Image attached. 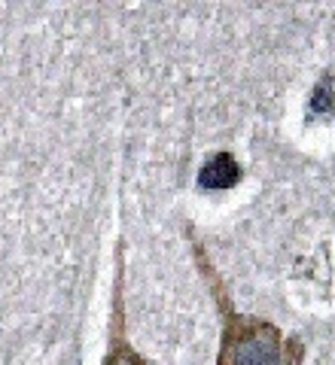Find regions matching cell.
<instances>
[{"mask_svg": "<svg viewBox=\"0 0 335 365\" xmlns=\"http://www.w3.org/2000/svg\"><path fill=\"white\" fill-rule=\"evenodd\" d=\"M192 256L207 289H211L219 319H223L216 365H302L305 362L308 347L299 335H284L271 319L235 311L223 277L216 274V268L211 265V259H207L204 247L199 241H192Z\"/></svg>", "mask_w": 335, "mask_h": 365, "instance_id": "6da1fadb", "label": "cell"}, {"mask_svg": "<svg viewBox=\"0 0 335 365\" xmlns=\"http://www.w3.org/2000/svg\"><path fill=\"white\" fill-rule=\"evenodd\" d=\"M125 271H122V244L116 247V292H113V317H110V341L107 353H104L101 365H156L146 359L129 341V329H125V295H122Z\"/></svg>", "mask_w": 335, "mask_h": 365, "instance_id": "7a4b0ae2", "label": "cell"}, {"mask_svg": "<svg viewBox=\"0 0 335 365\" xmlns=\"http://www.w3.org/2000/svg\"><path fill=\"white\" fill-rule=\"evenodd\" d=\"M244 177V170L229 153H219L199 170V186L201 189H232Z\"/></svg>", "mask_w": 335, "mask_h": 365, "instance_id": "3957f363", "label": "cell"}]
</instances>
